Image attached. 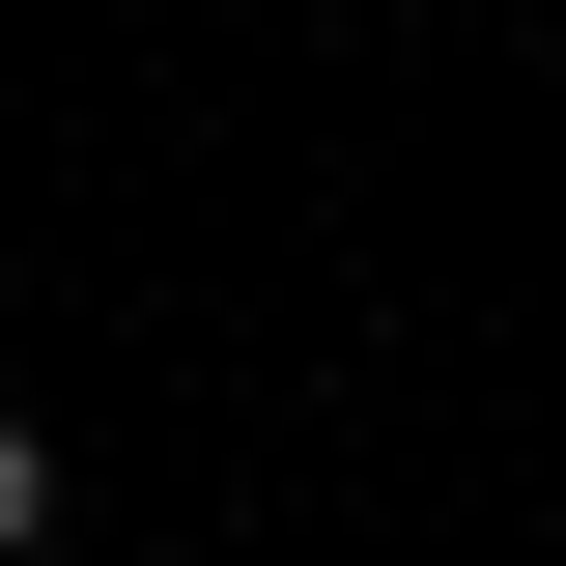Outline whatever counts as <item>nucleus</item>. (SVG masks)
<instances>
[{
    "instance_id": "obj_1",
    "label": "nucleus",
    "mask_w": 566,
    "mask_h": 566,
    "mask_svg": "<svg viewBox=\"0 0 566 566\" xmlns=\"http://www.w3.org/2000/svg\"><path fill=\"white\" fill-rule=\"evenodd\" d=\"M0 566H57V424L0 397Z\"/></svg>"
}]
</instances>
